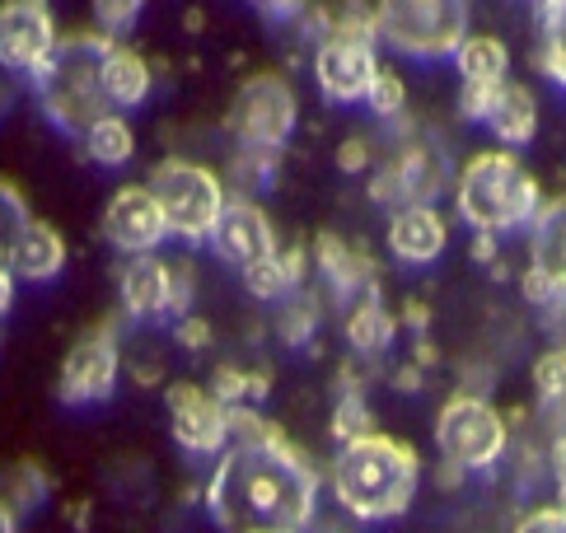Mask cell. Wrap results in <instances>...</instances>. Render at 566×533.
Segmentation results:
<instances>
[{
	"label": "cell",
	"mask_w": 566,
	"mask_h": 533,
	"mask_svg": "<svg viewBox=\"0 0 566 533\" xmlns=\"http://www.w3.org/2000/svg\"><path fill=\"white\" fill-rule=\"evenodd\" d=\"M178 342L192 346V352H201V346L211 342V327L201 323V318H184V323H178Z\"/></svg>",
	"instance_id": "obj_38"
},
{
	"label": "cell",
	"mask_w": 566,
	"mask_h": 533,
	"mask_svg": "<svg viewBox=\"0 0 566 533\" xmlns=\"http://www.w3.org/2000/svg\"><path fill=\"white\" fill-rule=\"evenodd\" d=\"M300 276V258L291 253V258H268V262H258V266H249L244 272V281H249V291L253 295H262V300H276V295H286L291 291V281Z\"/></svg>",
	"instance_id": "obj_25"
},
{
	"label": "cell",
	"mask_w": 566,
	"mask_h": 533,
	"mask_svg": "<svg viewBox=\"0 0 566 533\" xmlns=\"http://www.w3.org/2000/svg\"><path fill=\"white\" fill-rule=\"evenodd\" d=\"M66 266V239L52 230V224L33 220L24 234H19L14 253H10V276L24 281H52Z\"/></svg>",
	"instance_id": "obj_18"
},
{
	"label": "cell",
	"mask_w": 566,
	"mask_h": 533,
	"mask_svg": "<svg viewBox=\"0 0 566 533\" xmlns=\"http://www.w3.org/2000/svg\"><path fill=\"white\" fill-rule=\"evenodd\" d=\"M394 327H398V323L384 314L375 300H366V304H360V310L352 314L347 333H352V346H360V352H384V346L394 342Z\"/></svg>",
	"instance_id": "obj_26"
},
{
	"label": "cell",
	"mask_w": 566,
	"mask_h": 533,
	"mask_svg": "<svg viewBox=\"0 0 566 533\" xmlns=\"http://www.w3.org/2000/svg\"><path fill=\"white\" fill-rule=\"evenodd\" d=\"M140 6H146V0H94V19L104 33H123L140 14Z\"/></svg>",
	"instance_id": "obj_33"
},
{
	"label": "cell",
	"mask_w": 566,
	"mask_h": 533,
	"mask_svg": "<svg viewBox=\"0 0 566 533\" xmlns=\"http://www.w3.org/2000/svg\"><path fill=\"white\" fill-rule=\"evenodd\" d=\"M370 29L375 24H342L328 43L318 48L314 56V75H318V90L328 98H366L375 75H379V61H375V48H370Z\"/></svg>",
	"instance_id": "obj_8"
},
{
	"label": "cell",
	"mask_w": 566,
	"mask_h": 533,
	"mask_svg": "<svg viewBox=\"0 0 566 533\" xmlns=\"http://www.w3.org/2000/svg\"><path fill=\"white\" fill-rule=\"evenodd\" d=\"M169 417H174V440L192 449V454H220L234 440V407H226L216 394L197 384H169Z\"/></svg>",
	"instance_id": "obj_9"
},
{
	"label": "cell",
	"mask_w": 566,
	"mask_h": 533,
	"mask_svg": "<svg viewBox=\"0 0 566 533\" xmlns=\"http://www.w3.org/2000/svg\"><path fill=\"white\" fill-rule=\"evenodd\" d=\"M557 510H566V482L557 487Z\"/></svg>",
	"instance_id": "obj_43"
},
{
	"label": "cell",
	"mask_w": 566,
	"mask_h": 533,
	"mask_svg": "<svg viewBox=\"0 0 566 533\" xmlns=\"http://www.w3.org/2000/svg\"><path fill=\"white\" fill-rule=\"evenodd\" d=\"M520 285H524V300H534V304H553V300H562L557 285H553L548 276H543V272H534V266L520 276Z\"/></svg>",
	"instance_id": "obj_36"
},
{
	"label": "cell",
	"mask_w": 566,
	"mask_h": 533,
	"mask_svg": "<svg viewBox=\"0 0 566 533\" xmlns=\"http://www.w3.org/2000/svg\"><path fill=\"white\" fill-rule=\"evenodd\" d=\"M543 71L566 85V0H543Z\"/></svg>",
	"instance_id": "obj_23"
},
{
	"label": "cell",
	"mask_w": 566,
	"mask_h": 533,
	"mask_svg": "<svg viewBox=\"0 0 566 533\" xmlns=\"http://www.w3.org/2000/svg\"><path fill=\"white\" fill-rule=\"evenodd\" d=\"M515 533H566V510H557V505L530 510V515L515 524Z\"/></svg>",
	"instance_id": "obj_35"
},
{
	"label": "cell",
	"mask_w": 566,
	"mask_h": 533,
	"mask_svg": "<svg viewBox=\"0 0 566 533\" xmlns=\"http://www.w3.org/2000/svg\"><path fill=\"white\" fill-rule=\"evenodd\" d=\"M530 253H534V262H530L534 272H543L566 295V192L538 207L534 234H530Z\"/></svg>",
	"instance_id": "obj_17"
},
{
	"label": "cell",
	"mask_w": 566,
	"mask_h": 533,
	"mask_svg": "<svg viewBox=\"0 0 566 533\" xmlns=\"http://www.w3.org/2000/svg\"><path fill=\"white\" fill-rule=\"evenodd\" d=\"M108 52H113L108 33H66V38H56L52 56L33 71L38 104L48 108L56 127L85 136L104 117H113L108 85H104Z\"/></svg>",
	"instance_id": "obj_3"
},
{
	"label": "cell",
	"mask_w": 566,
	"mask_h": 533,
	"mask_svg": "<svg viewBox=\"0 0 566 533\" xmlns=\"http://www.w3.org/2000/svg\"><path fill=\"white\" fill-rule=\"evenodd\" d=\"M318 258H323V266H333V276H337V285H356L360 276H370V266H366V258H356V253H347L337 239H328L323 234L318 239Z\"/></svg>",
	"instance_id": "obj_30"
},
{
	"label": "cell",
	"mask_w": 566,
	"mask_h": 533,
	"mask_svg": "<svg viewBox=\"0 0 566 533\" xmlns=\"http://www.w3.org/2000/svg\"><path fill=\"white\" fill-rule=\"evenodd\" d=\"M56 48L48 0H0V66L38 71Z\"/></svg>",
	"instance_id": "obj_11"
},
{
	"label": "cell",
	"mask_w": 566,
	"mask_h": 533,
	"mask_svg": "<svg viewBox=\"0 0 566 533\" xmlns=\"http://www.w3.org/2000/svg\"><path fill=\"white\" fill-rule=\"evenodd\" d=\"M29 224H33V216H29V201L19 197L6 178H0V266H10L14 243H19V234H24Z\"/></svg>",
	"instance_id": "obj_24"
},
{
	"label": "cell",
	"mask_w": 566,
	"mask_h": 533,
	"mask_svg": "<svg viewBox=\"0 0 566 533\" xmlns=\"http://www.w3.org/2000/svg\"><path fill=\"white\" fill-rule=\"evenodd\" d=\"M10 300H14V276H10V266H0V314L10 310Z\"/></svg>",
	"instance_id": "obj_39"
},
{
	"label": "cell",
	"mask_w": 566,
	"mask_h": 533,
	"mask_svg": "<svg viewBox=\"0 0 566 533\" xmlns=\"http://www.w3.org/2000/svg\"><path fill=\"white\" fill-rule=\"evenodd\" d=\"M421 482V459L394 436H360L333 459V497L356 520H398L412 505Z\"/></svg>",
	"instance_id": "obj_2"
},
{
	"label": "cell",
	"mask_w": 566,
	"mask_h": 533,
	"mask_svg": "<svg viewBox=\"0 0 566 533\" xmlns=\"http://www.w3.org/2000/svg\"><path fill=\"white\" fill-rule=\"evenodd\" d=\"M473 258H478V262H492V258H496V239H492V234H478Z\"/></svg>",
	"instance_id": "obj_40"
},
{
	"label": "cell",
	"mask_w": 566,
	"mask_h": 533,
	"mask_svg": "<svg viewBox=\"0 0 566 533\" xmlns=\"http://www.w3.org/2000/svg\"><path fill=\"white\" fill-rule=\"evenodd\" d=\"M454 201H459V216L478 234L496 239L505 230H515V224H530L543 207V192H538V178L511 150H482L463 164Z\"/></svg>",
	"instance_id": "obj_4"
},
{
	"label": "cell",
	"mask_w": 566,
	"mask_h": 533,
	"mask_svg": "<svg viewBox=\"0 0 566 533\" xmlns=\"http://www.w3.org/2000/svg\"><path fill=\"white\" fill-rule=\"evenodd\" d=\"M117 365H123V356H117L113 327H94V333L80 337L62 360V398L66 403L108 398L113 384H117Z\"/></svg>",
	"instance_id": "obj_12"
},
{
	"label": "cell",
	"mask_w": 566,
	"mask_h": 533,
	"mask_svg": "<svg viewBox=\"0 0 566 533\" xmlns=\"http://www.w3.org/2000/svg\"><path fill=\"white\" fill-rule=\"evenodd\" d=\"M38 497H43V468H33V463H19L10 468V478H6V501L10 510H24V505H38Z\"/></svg>",
	"instance_id": "obj_29"
},
{
	"label": "cell",
	"mask_w": 566,
	"mask_h": 533,
	"mask_svg": "<svg viewBox=\"0 0 566 533\" xmlns=\"http://www.w3.org/2000/svg\"><path fill=\"white\" fill-rule=\"evenodd\" d=\"M146 188L159 201V211H165L169 234H184V239L216 234V220L226 211V192H220V178L211 169H201L192 159H165L155 164Z\"/></svg>",
	"instance_id": "obj_6"
},
{
	"label": "cell",
	"mask_w": 566,
	"mask_h": 533,
	"mask_svg": "<svg viewBox=\"0 0 566 533\" xmlns=\"http://www.w3.org/2000/svg\"><path fill=\"white\" fill-rule=\"evenodd\" d=\"M268 394V375H239V370H216V398L226 407H244Z\"/></svg>",
	"instance_id": "obj_28"
},
{
	"label": "cell",
	"mask_w": 566,
	"mask_h": 533,
	"mask_svg": "<svg viewBox=\"0 0 566 533\" xmlns=\"http://www.w3.org/2000/svg\"><path fill=\"white\" fill-rule=\"evenodd\" d=\"M534 394L543 403H562L566 398V346H553V352L538 356V365H534Z\"/></svg>",
	"instance_id": "obj_27"
},
{
	"label": "cell",
	"mask_w": 566,
	"mask_h": 533,
	"mask_svg": "<svg viewBox=\"0 0 566 533\" xmlns=\"http://www.w3.org/2000/svg\"><path fill=\"white\" fill-rule=\"evenodd\" d=\"M553 473H557V487L566 482V436L553 445Z\"/></svg>",
	"instance_id": "obj_41"
},
{
	"label": "cell",
	"mask_w": 566,
	"mask_h": 533,
	"mask_svg": "<svg viewBox=\"0 0 566 533\" xmlns=\"http://www.w3.org/2000/svg\"><path fill=\"white\" fill-rule=\"evenodd\" d=\"M488 127L496 132V140H505V146H524V140H534V132H538V104H534L530 85L505 80L492 113H488Z\"/></svg>",
	"instance_id": "obj_19"
},
{
	"label": "cell",
	"mask_w": 566,
	"mask_h": 533,
	"mask_svg": "<svg viewBox=\"0 0 566 533\" xmlns=\"http://www.w3.org/2000/svg\"><path fill=\"white\" fill-rule=\"evenodd\" d=\"M318 501V473L276 426L234 407V440L207 482V510L220 533H305Z\"/></svg>",
	"instance_id": "obj_1"
},
{
	"label": "cell",
	"mask_w": 566,
	"mask_h": 533,
	"mask_svg": "<svg viewBox=\"0 0 566 533\" xmlns=\"http://www.w3.org/2000/svg\"><path fill=\"white\" fill-rule=\"evenodd\" d=\"M505 440H511L505 417L488 398L454 394L436 417V445L450 468H492L505 454Z\"/></svg>",
	"instance_id": "obj_7"
},
{
	"label": "cell",
	"mask_w": 566,
	"mask_h": 533,
	"mask_svg": "<svg viewBox=\"0 0 566 533\" xmlns=\"http://www.w3.org/2000/svg\"><path fill=\"white\" fill-rule=\"evenodd\" d=\"M444 239H450V230H444L440 211H431L427 201L398 207L389 220V253L398 262H431V258H440Z\"/></svg>",
	"instance_id": "obj_15"
},
{
	"label": "cell",
	"mask_w": 566,
	"mask_h": 533,
	"mask_svg": "<svg viewBox=\"0 0 566 533\" xmlns=\"http://www.w3.org/2000/svg\"><path fill=\"white\" fill-rule=\"evenodd\" d=\"M333 436L342 440V445H352V440H360V436H370V412H366V403L360 398H347L337 407V417H333Z\"/></svg>",
	"instance_id": "obj_32"
},
{
	"label": "cell",
	"mask_w": 566,
	"mask_h": 533,
	"mask_svg": "<svg viewBox=\"0 0 566 533\" xmlns=\"http://www.w3.org/2000/svg\"><path fill=\"white\" fill-rule=\"evenodd\" d=\"M366 159H370V146H366V140H360V136H352L347 146L337 150V164H342V169H347V174H360V169H366Z\"/></svg>",
	"instance_id": "obj_37"
},
{
	"label": "cell",
	"mask_w": 566,
	"mask_h": 533,
	"mask_svg": "<svg viewBox=\"0 0 566 533\" xmlns=\"http://www.w3.org/2000/svg\"><path fill=\"white\" fill-rule=\"evenodd\" d=\"M104 234H108V243H117L123 253L146 258L155 243L169 234V224H165V211H159V201L150 197V188H123V192L108 201V211H104Z\"/></svg>",
	"instance_id": "obj_13"
},
{
	"label": "cell",
	"mask_w": 566,
	"mask_h": 533,
	"mask_svg": "<svg viewBox=\"0 0 566 533\" xmlns=\"http://www.w3.org/2000/svg\"><path fill=\"white\" fill-rule=\"evenodd\" d=\"M123 304L132 314L140 318H155V314H165L178 304V285L169 276V266L159 262V258H132L123 266Z\"/></svg>",
	"instance_id": "obj_16"
},
{
	"label": "cell",
	"mask_w": 566,
	"mask_h": 533,
	"mask_svg": "<svg viewBox=\"0 0 566 533\" xmlns=\"http://www.w3.org/2000/svg\"><path fill=\"white\" fill-rule=\"evenodd\" d=\"M496 94H501V85H496V90H492V85H463V94H459V113H463V117L488 122V113H492V104H496Z\"/></svg>",
	"instance_id": "obj_34"
},
{
	"label": "cell",
	"mask_w": 566,
	"mask_h": 533,
	"mask_svg": "<svg viewBox=\"0 0 566 533\" xmlns=\"http://www.w3.org/2000/svg\"><path fill=\"white\" fill-rule=\"evenodd\" d=\"M216 249L226 253L234 266H258V262H268V258H276V234H272V224H268V216H262L253 201H244V197H234V201H226V211H220V220H216Z\"/></svg>",
	"instance_id": "obj_14"
},
{
	"label": "cell",
	"mask_w": 566,
	"mask_h": 533,
	"mask_svg": "<svg viewBox=\"0 0 566 533\" xmlns=\"http://www.w3.org/2000/svg\"><path fill=\"white\" fill-rule=\"evenodd\" d=\"M459 61V75L463 85H505V71H511V52H505L501 38H488V33H469L463 48L454 52Z\"/></svg>",
	"instance_id": "obj_21"
},
{
	"label": "cell",
	"mask_w": 566,
	"mask_h": 533,
	"mask_svg": "<svg viewBox=\"0 0 566 533\" xmlns=\"http://www.w3.org/2000/svg\"><path fill=\"white\" fill-rule=\"evenodd\" d=\"M0 533H19V524H14V510L0 501Z\"/></svg>",
	"instance_id": "obj_42"
},
{
	"label": "cell",
	"mask_w": 566,
	"mask_h": 533,
	"mask_svg": "<svg viewBox=\"0 0 566 533\" xmlns=\"http://www.w3.org/2000/svg\"><path fill=\"white\" fill-rule=\"evenodd\" d=\"M375 29L408 56H450L469 38V0H379Z\"/></svg>",
	"instance_id": "obj_5"
},
{
	"label": "cell",
	"mask_w": 566,
	"mask_h": 533,
	"mask_svg": "<svg viewBox=\"0 0 566 533\" xmlns=\"http://www.w3.org/2000/svg\"><path fill=\"white\" fill-rule=\"evenodd\" d=\"M366 104H370L379 117H394L402 104H408V94H402V80H398L394 71H379L375 85H370V94H366Z\"/></svg>",
	"instance_id": "obj_31"
},
{
	"label": "cell",
	"mask_w": 566,
	"mask_h": 533,
	"mask_svg": "<svg viewBox=\"0 0 566 533\" xmlns=\"http://www.w3.org/2000/svg\"><path fill=\"white\" fill-rule=\"evenodd\" d=\"M104 85H108L113 108H140L146 94H150V61L140 52H132V48H123V43H113L108 66H104Z\"/></svg>",
	"instance_id": "obj_20"
},
{
	"label": "cell",
	"mask_w": 566,
	"mask_h": 533,
	"mask_svg": "<svg viewBox=\"0 0 566 533\" xmlns=\"http://www.w3.org/2000/svg\"><path fill=\"white\" fill-rule=\"evenodd\" d=\"M230 127L249 146H281L295 127V94L281 75H253L234 98Z\"/></svg>",
	"instance_id": "obj_10"
},
{
	"label": "cell",
	"mask_w": 566,
	"mask_h": 533,
	"mask_svg": "<svg viewBox=\"0 0 566 533\" xmlns=\"http://www.w3.org/2000/svg\"><path fill=\"white\" fill-rule=\"evenodd\" d=\"M132 150H136V136H132V127H127V122L117 117V113L85 132V155H90L94 164H104V169H117V164H127Z\"/></svg>",
	"instance_id": "obj_22"
}]
</instances>
